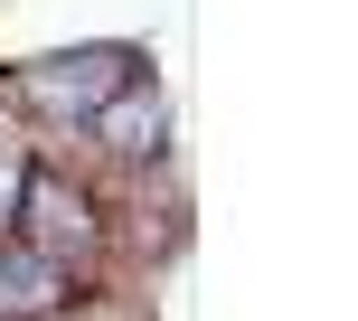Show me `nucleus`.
<instances>
[{"label": "nucleus", "mask_w": 358, "mask_h": 321, "mask_svg": "<svg viewBox=\"0 0 358 321\" xmlns=\"http://www.w3.org/2000/svg\"><path fill=\"white\" fill-rule=\"evenodd\" d=\"M29 95H38L48 114H104L113 95H142V57H132V48L48 57V67H29Z\"/></svg>", "instance_id": "obj_1"}, {"label": "nucleus", "mask_w": 358, "mask_h": 321, "mask_svg": "<svg viewBox=\"0 0 358 321\" xmlns=\"http://www.w3.org/2000/svg\"><path fill=\"white\" fill-rule=\"evenodd\" d=\"M48 303H57V255L0 246V321H38Z\"/></svg>", "instance_id": "obj_2"}, {"label": "nucleus", "mask_w": 358, "mask_h": 321, "mask_svg": "<svg viewBox=\"0 0 358 321\" xmlns=\"http://www.w3.org/2000/svg\"><path fill=\"white\" fill-rule=\"evenodd\" d=\"M10 208H19V179H10V170H0V227H10Z\"/></svg>", "instance_id": "obj_3"}]
</instances>
